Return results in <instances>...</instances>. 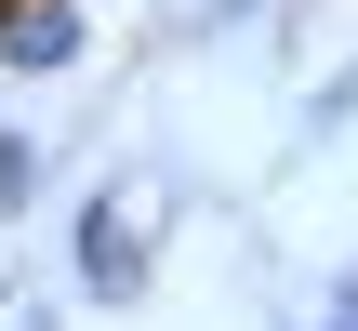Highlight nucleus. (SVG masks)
<instances>
[{"label":"nucleus","mask_w":358,"mask_h":331,"mask_svg":"<svg viewBox=\"0 0 358 331\" xmlns=\"http://www.w3.org/2000/svg\"><path fill=\"white\" fill-rule=\"evenodd\" d=\"M66 252H80V292L93 305H133L146 292V226H133V186H93L66 212Z\"/></svg>","instance_id":"obj_1"},{"label":"nucleus","mask_w":358,"mask_h":331,"mask_svg":"<svg viewBox=\"0 0 358 331\" xmlns=\"http://www.w3.org/2000/svg\"><path fill=\"white\" fill-rule=\"evenodd\" d=\"M0 66H13V80L80 66V0H13V13H0Z\"/></svg>","instance_id":"obj_2"},{"label":"nucleus","mask_w":358,"mask_h":331,"mask_svg":"<svg viewBox=\"0 0 358 331\" xmlns=\"http://www.w3.org/2000/svg\"><path fill=\"white\" fill-rule=\"evenodd\" d=\"M27 199H40V146H27V133H0V226H13Z\"/></svg>","instance_id":"obj_3"},{"label":"nucleus","mask_w":358,"mask_h":331,"mask_svg":"<svg viewBox=\"0 0 358 331\" xmlns=\"http://www.w3.org/2000/svg\"><path fill=\"white\" fill-rule=\"evenodd\" d=\"M306 331H358V292H345V305H332V318H306Z\"/></svg>","instance_id":"obj_4"},{"label":"nucleus","mask_w":358,"mask_h":331,"mask_svg":"<svg viewBox=\"0 0 358 331\" xmlns=\"http://www.w3.org/2000/svg\"><path fill=\"white\" fill-rule=\"evenodd\" d=\"M213 13H252V0H213Z\"/></svg>","instance_id":"obj_5"},{"label":"nucleus","mask_w":358,"mask_h":331,"mask_svg":"<svg viewBox=\"0 0 358 331\" xmlns=\"http://www.w3.org/2000/svg\"><path fill=\"white\" fill-rule=\"evenodd\" d=\"M0 13H13V0H0Z\"/></svg>","instance_id":"obj_6"}]
</instances>
